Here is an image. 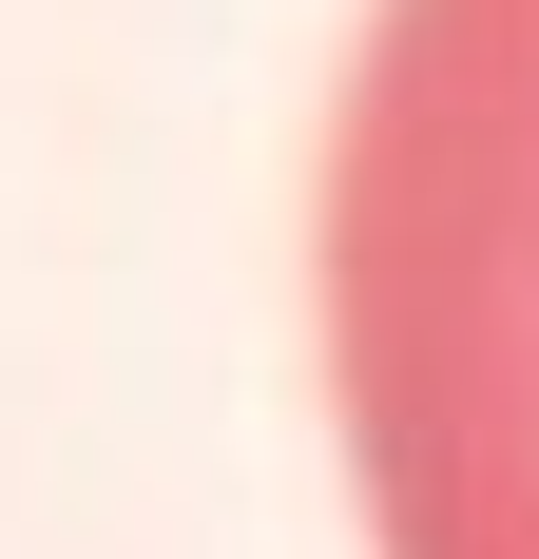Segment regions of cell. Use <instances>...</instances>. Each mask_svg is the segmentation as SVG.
Returning <instances> with one entry per match:
<instances>
[{
	"instance_id": "1",
	"label": "cell",
	"mask_w": 539,
	"mask_h": 559,
	"mask_svg": "<svg viewBox=\"0 0 539 559\" xmlns=\"http://www.w3.org/2000/svg\"><path fill=\"white\" fill-rule=\"evenodd\" d=\"M309 329L367 559H539V0H367Z\"/></svg>"
}]
</instances>
